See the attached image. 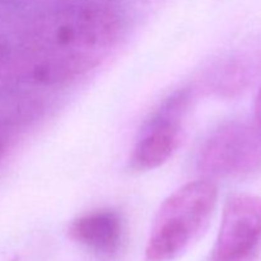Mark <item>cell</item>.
I'll return each mask as SVG.
<instances>
[{
  "mask_svg": "<svg viewBox=\"0 0 261 261\" xmlns=\"http://www.w3.org/2000/svg\"><path fill=\"white\" fill-rule=\"evenodd\" d=\"M117 20L106 8L87 4L46 18L35 36L36 74L69 81L97 66L116 40Z\"/></svg>",
  "mask_w": 261,
  "mask_h": 261,
  "instance_id": "1",
  "label": "cell"
},
{
  "mask_svg": "<svg viewBox=\"0 0 261 261\" xmlns=\"http://www.w3.org/2000/svg\"><path fill=\"white\" fill-rule=\"evenodd\" d=\"M217 186L209 178L185 184L158 209L145 246V261H175L206 231L217 204Z\"/></svg>",
  "mask_w": 261,
  "mask_h": 261,
  "instance_id": "2",
  "label": "cell"
},
{
  "mask_svg": "<svg viewBox=\"0 0 261 261\" xmlns=\"http://www.w3.org/2000/svg\"><path fill=\"white\" fill-rule=\"evenodd\" d=\"M198 162L209 180L254 175L261 171V133L242 122L222 125L205 140Z\"/></svg>",
  "mask_w": 261,
  "mask_h": 261,
  "instance_id": "3",
  "label": "cell"
},
{
  "mask_svg": "<svg viewBox=\"0 0 261 261\" xmlns=\"http://www.w3.org/2000/svg\"><path fill=\"white\" fill-rule=\"evenodd\" d=\"M190 93L178 92L162 105L140 133L130 167L135 171H150L167 162L181 143L182 119L188 109Z\"/></svg>",
  "mask_w": 261,
  "mask_h": 261,
  "instance_id": "4",
  "label": "cell"
},
{
  "mask_svg": "<svg viewBox=\"0 0 261 261\" xmlns=\"http://www.w3.org/2000/svg\"><path fill=\"white\" fill-rule=\"evenodd\" d=\"M261 242V196L233 194L224 204L212 261H249Z\"/></svg>",
  "mask_w": 261,
  "mask_h": 261,
  "instance_id": "5",
  "label": "cell"
},
{
  "mask_svg": "<svg viewBox=\"0 0 261 261\" xmlns=\"http://www.w3.org/2000/svg\"><path fill=\"white\" fill-rule=\"evenodd\" d=\"M69 236L96 254L111 256L121 246L124 227L115 211L96 209L74 219L69 226Z\"/></svg>",
  "mask_w": 261,
  "mask_h": 261,
  "instance_id": "6",
  "label": "cell"
},
{
  "mask_svg": "<svg viewBox=\"0 0 261 261\" xmlns=\"http://www.w3.org/2000/svg\"><path fill=\"white\" fill-rule=\"evenodd\" d=\"M13 140V132L7 122L0 120V158L8 152Z\"/></svg>",
  "mask_w": 261,
  "mask_h": 261,
  "instance_id": "7",
  "label": "cell"
},
{
  "mask_svg": "<svg viewBox=\"0 0 261 261\" xmlns=\"http://www.w3.org/2000/svg\"><path fill=\"white\" fill-rule=\"evenodd\" d=\"M255 119H256L259 132L261 133V88L256 96V101H255Z\"/></svg>",
  "mask_w": 261,
  "mask_h": 261,
  "instance_id": "8",
  "label": "cell"
}]
</instances>
